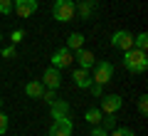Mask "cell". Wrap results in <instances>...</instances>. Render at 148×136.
<instances>
[{"mask_svg":"<svg viewBox=\"0 0 148 136\" xmlns=\"http://www.w3.org/2000/svg\"><path fill=\"white\" fill-rule=\"evenodd\" d=\"M123 67H126L131 74H143L148 69L146 52H141V50H136V47L126 50V52H123Z\"/></svg>","mask_w":148,"mask_h":136,"instance_id":"cell-1","label":"cell"},{"mask_svg":"<svg viewBox=\"0 0 148 136\" xmlns=\"http://www.w3.org/2000/svg\"><path fill=\"white\" fill-rule=\"evenodd\" d=\"M77 15V3L74 0H54L52 3V17L57 22H69Z\"/></svg>","mask_w":148,"mask_h":136,"instance_id":"cell-2","label":"cell"},{"mask_svg":"<svg viewBox=\"0 0 148 136\" xmlns=\"http://www.w3.org/2000/svg\"><path fill=\"white\" fill-rule=\"evenodd\" d=\"M94 74H91V82L94 84H109L111 79H114V64L109 62V59H99V62H94Z\"/></svg>","mask_w":148,"mask_h":136,"instance_id":"cell-3","label":"cell"},{"mask_svg":"<svg viewBox=\"0 0 148 136\" xmlns=\"http://www.w3.org/2000/svg\"><path fill=\"white\" fill-rule=\"evenodd\" d=\"M72 64H74V52L69 47H59V50L52 52V67H57L59 72L67 69V67H72Z\"/></svg>","mask_w":148,"mask_h":136,"instance_id":"cell-4","label":"cell"},{"mask_svg":"<svg viewBox=\"0 0 148 136\" xmlns=\"http://www.w3.org/2000/svg\"><path fill=\"white\" fill-rule=\"evenodd\" d=\"M72 131H74L72 116H59V119H52L49 136H72Z\"/></svg>","mask_w":148,"mask_h":136,"instance_id":"cell-5","label":"cell"},{"mask_svg":"<svg viewBox=\"0 0 148 136\" xmlns=\"http://www.w3.org/2000/svg\"><path fill=\"white\" fill-rule=\"evenodd\" d=\"M111 47H114V50H121V52L131 50L133 47V35L128 30H116L114 35H111Z\"/></svg>","mask_w":148,"mask_h":136,"instance_id":"cell-6","label":"cell"},{"mask_svg":"<svg viewBox=\"0 0 148 136\" xmlns=\"http://www.w3.org/2000/svg\"><path fill=\"white\" fill-rule=\"evenodd\" d=\"M40 8V0H12V12L20 17H32Z\"/></svg>","mask_w":148,"mask_h":136,"instance_id":"cell-7","label":"cell"},{"mask_svg":"<svg viewBox=\"0 0 148 136\" xmlns=\"http://www.w3.org/2000/svg\"><path fill=\"white\" fill-rule=\"evenodd\" d=\"M99 99H101V106H99V109L104 111V114H116V111L123 106V99H121L119 94H101Z\"/></svg>","mask_w":148,"mask_h":136,"instance_id":"cell-8","label":"cell"},{"mask_svg":"<svg viewBox=\"0 0 148 136\" xmlns=\"http://www.w3.org/2000/svg\"><path fill=\"white\" fill-rule=\"evenodd\" d=\"M40 82L45 84V89H54V92H57V89L62 87V74H59L57 67H47L42 72V79H40Z\"/></svg>","mask_w":148,"mask_h":136,"instance_id":"cell-9","label":"cell"},{"mask_svg":"<svg viewBox=\"0 0 148 136\" xmlns=\"http://www.w3.org/2000/svg\"><path fill=\"white\" fill-rule=\"evenodd\" d=\"M94 52L91 50H84V47H79V50H74V62L79 64L82 69H91L94 67Z\"/></svg>","mask_w":148,"mask_h":136,"instance_id":"cell-10","label":"cell"},{"mask_svg":"<svg viewBox=\"0 0 148 136\" xmlns=\"http://www.w3.org/2000/svg\"><path fill=\"white\" fill-rule=\"evenodd\" d=\"M72 79H74V87H77V89H89V87H91V74H89V69L77 67V69H74V74H72Z\"/></svg>","mask_w":148,"mask_h":136,"instance_id":"cell-11","label":"cell"},{"mask_svg":"<svg viewBox=\"0 0 148 136\" xmlns=\"http://www.w3.org/2000/svg\"><path fill=\"white\" fill-rule=\"evenodd\" d=\"M94 12H96V0H79L77 3V15L82 20H91Z\"/></svg>","mask_w":148,"mask_h":136,"instance_id":"cell-12","label":"cell"},{"mask_svg":"<svg viewBox=\"0 0 148 136\" xmlns=\"http://www.w3.org/2000/svg\"><path fill=\"white\" fill-rule=\"evenodd\" d=\"M42 92H45V84L40 82V79H32V82L25 84V94L30 97V99H42Z\"/></svg>","mask_w":148,"mask_h":136,"instance_id":"cell-13","label":"cell"},{"mask_svg":"<svg viewBox=\"0 0 148 136\" xmlns=\"http://www.w3.org/2000/svg\"><path fill=\"white\" fill-rule=\"evenodd\" d=\"M49 114H52V119H59V116H69V104L64 99H54L52 104H49Z\"/></svg>","mask_w":148,"mask_h":136,"instance_id":"cell-14","label":"cell"},{"mask_svg":"<svg viewBox=\"0 0 148 136\" xmlns=\"http://www.w3.org/2000/svg\"><path fill=\"white\" fill-rule=\"evenodd\" d=\"M101 116H104V111H101L99 106H89V109L84 111V119L89 121L91 126H96V124H101Z\"/></svg>","mask_w":148,"mask_h":136,"instance_id":"cell-15","label":"cell"},{"mask_svg":"<svg viewBox=\"0 0 148 136\" xmlns=\"http://www.w3.org/2000/svg\"><path fill=\"white\" fill-rule=\"evenodd\" d=\"M67 47L72 50H79V47H84V35H82V32H72V35L67 37Z\"/></svg>","mask_w":148,"mask_h":136,"instance_id":"cell-16","label":"cell"},{"mask_svg":"<svg viewBox=\"0 0 148 136\" xmlns=\"http://www.w3.org/2000/svg\"><path fill=\"white\" fill-rule=\"evenodd\" d=\"M133 47L141 50V52H146V50H148V35H146V32H138V35L133 37Z\"/></svg>","mask_w":148,"mask_h":136,"instance_id":"cell-17","label":"cell"},{"mask_svg":"<svg viewBox=\"0 0 148 136\" xmlns=\"http://www.w3.org/2000/svg\"><path fill=\"white\" fill-rule=\"evenodd\" d=\"M99 126H104L106 131H111L114 126H116V114H104V116H101V124H99Z\"/></svg>","mask_w":148,"mask_h":136,"instance_id":"cell-18","label":"cell"},{"mask_svg":"<svg viewBox=\"0 0 148 136\" xmlns=\"http://www.w3.org/2000/svg\"><path fill=\"white\" fill-rule=\"evenodd\" d=\"M109 136H136V134H133V129H128V126H114V129L109 131Z\"/></svg>","mask_w":148,"mask_h":136,"instance_id":"cell-19","label":"cell"},{"mask_svg":"<svg viewBox=\"0 0 148 136\" xmlns=\"http://www.w3.org/2000/svg\"><path fill=\"white\" fill-rule=\"evenodd\" d=\"M22 37H25V30H22V27H17V30L10 32V42L15 45V47H17V42H22Z\"/></svg>","mask_w":148,"mask_h":136,"instance_id":"cell-20","label":"cell"},{"mask_svg":"<svg viewBox=\"0 0 148 136\" xmlns=\"http://www.w3.org/2000/svg\"><path fill=\"white\" fill-rule=\"evenodd\" d=\"M8 126H10V119H8V114L3 109H0V136L8 134Z\"/></svg>","mask_w":148,"mask_h":136,"instance_id":"cell-21","label":"cell"},{"mask_svg":"<svg viewBox=\"0 0 148 136\" xmlns=\"http://www.w3.org/2000/svg\"><path fill=\"white\" fill-rule=\"evenodd\" d=\"M54 99H57V92H54V89H45V92H42V101H45V104H52V101Z\"/></svg>","mask_w":148,"mask_h":136,"instance_id":"cell-22","label":"cell"},{"mask_svg":"<svg viewBox=\"0 0 148 136\" xmlns=\"http://www.w3.org/2000/svg\"><path fill=\"white\" fill-rule=\"evenodd\" d=\"M138 111H141L143 116L148 114V97H146V94H141V97H138Z\"/></svg>","mask_w":148,"mask_h":136,"instance_id":"cell-23","label":"cell"},{"mask_svg":"<svg viewBox=\"0 0 148 136\" xmlns=\"http://www.w3.org/2000/svg\"><path fill=\"white\" fill-rule=\"evenodd\" d=\"M12 12V0H0V15H10Z\"/></svg>","mask_w":148,"mask_h":136,"instance_id":"cell-24","label":"cell"},{"mask_svg":"<svg viewBox=\"0 0 148 136\" xmlns=\"http://www.w3.org/2000/svg\"><path fill=\"white\" fill-rule=\"evenodd\" d=\"M0 55H3L5 59H10V57H15V55H17V47H15V45H8V47H3V52H0Z\"/></svg>","mask_w":148,"mask_h":136,"instance_id":"cell-25","label":"cell"},{"mask_svg":"<svg viewBox=\"0 0 148 136\" xmlns=\"http://www.w3.org/2000/svg\"><path fill=\"white\" fill-rule=\"evenodd\" d=\"M89 136H109V131H106L104 126L96 124V126H91V134H89Z\"/></svg>","mask_w":148,"mask_h":136,"instance_id":"cell-26","label":"cell"},{"mask_svg":"<svg viewBox=\"0 0 148 136\" xmlns=\"http://www.w3.org/2000/svg\"><path fill=\"white\" fill-rule=\"evenodd\" d=\"M89 89H91V94H94L96 99H99V97L104 94V84H94V82H91V87H89Z\"/></svg>","mask_w":148,"mask_h":136,"instance_id":"cell-27","label":"cell"},{"mask_svg":"<svg viewBox=\"0 0 148 136\" xmlns=\"http://www.w3.org/2000/svg\"><path fill=\"white\" fill-rule=\"evenodd\" d=\"M0 109H3V97H0Z\"/></svg>","mask_w":148,"mask_h":136,"instance_id":"cell-28","label":"cell"},{"mask_svg":"<svg viewBox=\"0 0 148 136\" xmlns=\"http://www.w3.org/2000/svg\"><path fill=\"white\" fill-rule=\"evenodd\" d=\"M0 42H3V32H0Z\"/></svg>","mask_w":148,"mask_h":136,"instance_id":"cell-29","label":"cell"}]
</instances>
